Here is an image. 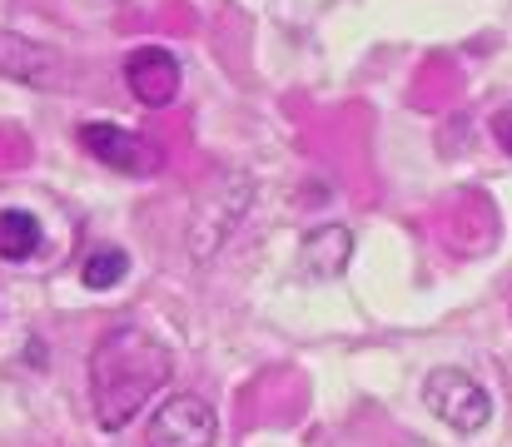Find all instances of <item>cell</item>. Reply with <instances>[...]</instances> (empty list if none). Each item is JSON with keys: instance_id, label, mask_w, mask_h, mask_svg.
Instances as JSON below:
<instances>
[{"instance_id": "obj_7", "label": "cell", "mask_w": 512, "mask_h": 447, "mask_svg": "<svg viewBox=\"0 0 512 447\" xmlns=\"http://www.w3.org/2000/svg\"><path fill=\"white\" fill-rule=\"evenodd\" d=\"M40 244H45V234L30 209H0V259L5 264H30L40 254Z\"/></svg>"}, {"instance_id": "obj_5", "label": "cell", "mask_w": 512, "mask_h": 447, "mask_svg": "<svg viewBox=\"0 0 512 447\" xmlns=\"http://www.w3.org/2000/svg\"><path fill=\"white\" fill-rule=\"evenodd\" d=\"M125 85H130V95H135L140 105L165 110L174 95H179V60H174L170 50H160V45L135 50V55L125 60Z\"/></svg>"}, {"instance_id": "obj_8", "label": "cell", "mask_w": 512, "mask_h": 447, "mask_svg": "<svg viewBox=\"0 0 512 447\" xmlns=\"http://www.w3.org/2000/svg\"><path fill=\"white\" fill-rule=\"evenodd\" d=\"M125 274H130V259H125V249H95V254L85 259V269H80L85 289H115Z\"/></svg>"}, {"instance_id": "obj_4", "label": "cell", "mask_w": 512, "mask_h": 447, "mask_svg": "<svg viewBox=\"0 0 512 447\" xmlns=\"http://www.w3.org/2000/svg\"><path fill=\"white\" fill-rule=\"evenodd\" d=\"M80 145L90 149L100 164L120 169V174H155V169H160V149L150 145V140H140L135 130L105 125V120L80 125Z\"/></svg>"}, {"instance_id": "obj_9", "label": "cell", "mask_w": 512, "mask_h": 447, "mask_svg": "<svg viewBox=\"0 0 512 447\" xmlns=\"http://www.w3.org/2000/svg\"><path fill=\"white\" fill-rule=\"evenodd\" d=\"M493 135H498V145L512 154V110H503V115H493Z\"/></svg>"}, {"instance_id": "obj_2", "label": "cell", "mask_w": 512, "mask_h": 447, "mask_svg": "<svg viewBox=\"0 0 512 447\" xmlns=\"http://www.w3.org/2000/svg\"><path fill=\"white\" fill-rule=\"evenodd\" d=\"M423 403L438 423H448L453 433H478L488 418H493V398L488 388L463 373V368H433L428 383H423Z\"/></svg>"}, {"instance_id": "obj_6", "label": "cell", "mask_w": 512, "mask_h": 447, "mask_svg": "<svg viewBox=\"0 0 512 447\" xmlns=\"http://www.w3.org/2000/svg\"><path fill=\"white\" fill-rule=\"evenodd\" d=\"M353 259V234L343 224H319L304 244H299V269L309 279H339Z\"/></svg>"}, {"instance_id": "obj_1", "label": "cell", "mask_w": 512, "mask_h": 447, "mask_svg": "<svg viewBox=\"0 0 512 447\" xmlns=\"http://www.w3.org/2000/svg\"><path fill=\"white\" fill-rule=\"evenodd\" d=\"M170 348L140 323H110L90 353V398L105 433H120L170 383Z\"/></svg>"}, {"instance_id": "obj_3", "label": "cell", "mask_w": 512, "mask_h": 447, "mask_svg": "<svg viewBox=\"0 0 512 447\" xmlns=\"http://www.w3.org/2000/svg\"><path fill=\"white\" fill-rule=\"evenodd\" d=\"M219 433L214 408L199 393H174L150 413V433L145 447H209Z\"/></svg>"}]
</instances>
